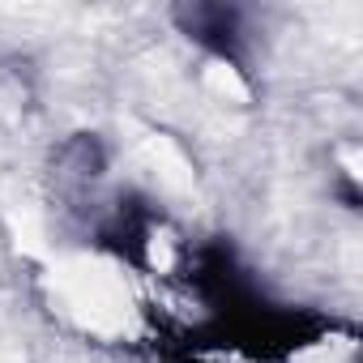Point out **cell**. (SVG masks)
Returning a JSON list of instances; mask_svg holds the SVG:
<instances>
[{
    "label": "cell",
    "instance_id": "cell-1",
    "mask_svg": "<svg viewBox=\"0 0 363 363\" xmlns=\"http://www.w3.org/2000/svg\"><path fill=\"white\" fill-rule=\"evenodd\" d=\"M175 18L189 39H197L223 60L244 65V13L235 5H193V9H179Z\"/></svg>",
    "mask_w": 363,
    "mask_h": 363
}]
</instances>
